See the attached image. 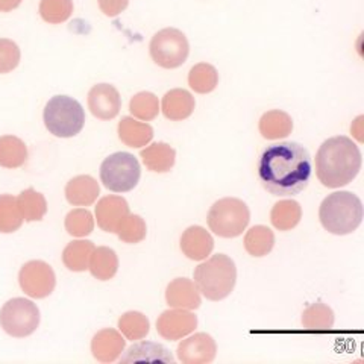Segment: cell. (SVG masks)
I'll use <instances>...</instances> for the list:
<instances>
[{
	"mask_svg": "<svg viewBox=\"0 0 364 364\" xmlns=\"http://www.w3.org/2000/svg\"><path fill=\"white\" fill-rule=\"evenodd\" d=\"M141 159L144 166L155 173H166L175 166L176 152L167 143H154L141 151Z\"/></svg>",
	"mask_w": 364,
	"mask_h": 364,
	"instance_id": "cell-22",
	"label": "cell"
},
{
	"mask_svg": "<svg viewBox=\"0 0 364 364\" xmlns=\"http://www.w3.org/2000/svg\"><path fill=\"white\" fill-rule=\"evenodd\" d=\"M311 173L309 151L294 141L267 146L258 161V179L273 196L299 195L309 186Z\"/></svg>",
	"mask_w": 364,
	"mask_h": 364,
	"instance_id": "cell-1",
	"label": "cell"
},
{
	"mask_svg": "<svg viewBox=\"0 0 364 364\" xmlns=\"http://www.w3.org/2000/svg\"><path fill=\"white\" fill-rule=\"evenodd\" d=\"M38 11L44 21L58 25V23L67 21L73 14V2L72 0H41Z\"/></svg>",
	"mask_w": 364,
	"mask_h": 364,
	"instance_id": "cell-35",
	"label": "cell"
},
{
	"mask_svg": "<svg viewBox=\"0 0 364 364\" xmlns=\"http://www.w3.org/2000/svg\"><path fill=\"white\" fill-rule=\"evenodd\" d=\"M43 119L46 128L52 135L60 139H70L82 131L85 111L73 97L55 96L46 105Z\"/></svg>",
	"mask_w": 364,
	"mask_h": 364,
	"instance_id": "cell-5",
	"label": "cell"
},
{
	"mask_svg": "<svg viewBox=\"0 0 364 364\" xmlns=\"http://www.w3.org/2000/svg\"><path fill=\"white\" fill-rule=\"evenodd\" d=\"M18 46L8 38H0V73L13 72L20 63Z\"/></svg>",
	"mask_w": 364,
	"mask_h": 364,
	"instance_id": "cell-38",
	"label": "cell"
},
{
	"mask_svg": "<svg viewBox=\"0 0 364 364\" xmlns=\"http://www.w3.org/2000/svg\"><path fill=\"white\" fill-rule=\"evenodd\" d=\"M302 219L301 205L293 199H284L273 205L270 211V222L278 231H291Z\"/></svg>",
	"mask_w": 364,
	"mask_h": 364,
	"instance_id": "cell-24",
	"label": "cell"
},
{
	"mask_svg": "<svg viewBox=\"0 0 364 364\" xmlns=\"http://www.w3.org/2000/svg\"><path fill=\"white\" fill-rule=\"evenodd\" d=\"M218 355V345L207 333H198L182 340L178 346V358L184 364H207Z\"/></svg>",
	"mask_w": 364,
	"mask_h": 364,
	"instance_id": "cell-12",
	"label": "cell"
},
{
	"mask_svg": "<svg viewBox=\"0 0 364 364\" xmlns=\"http://www.w3.org/2000/svg\"><path fill=\"white\" fill-rule=\"evenodd\" d=\"M149 321L147 317L139 311H129L124 313L119 321V329L122 336L128 340H141L149 334Z\"/></svg>",
	"mask_w": 364,
	"mask_h": 364,
	"instance_id": "cell-34",
	"label": "cell"
},
{
	"mask_svg": "<svg viewBox=\"0 0 364 364\" xmlns=\"http://www.w3.org/2000/svg\"><path fill=\"white\" fill-rule=\"evenodd\" d=\"M318 219L328 232L336 235L350 234L361 225L363 203L354 193L336 191L323 199Z\"/></svg>",
	"mask_w": 364,
	"mask_h": 364,
	"instance_id": "cell-3",
	"label": "cell"
},
{
	"mask_svg": "<svg viewBox=\"0 0 364 364\" xmlns=\"http://www.w3.org/2000/svg\"><path fill=\"white\" fill-rule=\"evenodd\" d=\"M95 245L88 240H76L68 243L63 252L64 266L72 272H85L90 264Z\"/></svg>",
	"mask_w": 364,
	"mask_h": 364,
	"instance_id": "cell-29",
	"label": "cell"
},
{
	"mask_svg": "<svg viewBox=\"0 0 364 364\" xmlns=\"http://www.w3.org/2000/svg\"><path fill=\"white\" fill-rule=\"evenodd\" d=\"M17 203L23 215V220L26 222H38L44 218L46 213H48V202H46V198L33 188L21 191L17 198Z\"/></svg>",
	"mask_w": 364,
	"mask_h": 364,
	"instance_id": "cell-30",
	"label": "cell"
},
{
	"mask_svg": "<svg viewBox=\"0 0 364 364\" xmlns=\"http://www.w3.org/2000/svg\"><path fill=\"white\" fill-rule=\"evenodd\" d=\"M196 100L187 90L175 88L164 95L161 102V111L164 117L172 122H181L188 119L195 111Z\"/></svg>",
	"mask_w": 364,
	"mask_h": 364,
	"instance_id": "cell-17",
	"label": "cell"
},
{
	"mask_svg": "<svg viewBox=\"0 0 364 364\" xmlns=\"http://www.w3.org/2000/svg\"><path fill=\"white\" fill-rule=\"evenodd\" d=\"M219 84V73L215 67L208 63H199L191 67L188 73L190 88L199 95H208Z\"/></svg>",
	"mask_w": 364,
	"mask_h": 364,
	"instance_id": "cell-28",
	"label": "cell"
},
{
	"mask_svg": "<svg viewBox=\"0 0 364 364\" xmlns=\"http://www.w3.org/2000/svg\"><path fill=\"white\" fill-rule=\"evenodd\" d=\"M210 230L219 237L234 238L242 235L250 220L247 205L237 198H223L214 202L208 213Z\"/></svg>",
	"mask_w": 364,
	"mask_h": 364,
	"instance_id": "cell-6",
	"label": "cell"
},
{
	"mask_svg": "<svg viewBox=\"0 0 364 364\" xmlns=\"http://www.w3.org/2000/svg\"><path fill=\"white\" fill-rule=\"evenodd\" d=\"M361 168V152L349 136L328 139L316 155V175L322 186L340 188L355 179Z\"/></svg>",
	"mask_w": 364,
	"mask_h": 364,
	"instance_id": "cell-2",
	"label": "cell"
},
{
	"mask_svg": "<svg viewBox=\"0 0 364 364\" xmlns=\"http://www.w3.org/2000/svg\"><path fill=\"white\" fill-rule=\"evenodd\" d=\"M275 246V234L264 225L252 226L245 235V249L252 257H266Z\"/></svg>",
	"mask_w": 364,
	"mask_h": 364,
	"instance_id": "cell-27",
	"label": "cell"
},
{
	"mask_svg": "<svg viewBox=\"0 0 364 364\" xmlns=\"http://www.w3.org/2000/svg\"><path fill=\"white\" fill-rule=\"evenodd\" d=\"M214 249L211 234L202 226H190L181 237V250L193 261L207 259Z\"/></svg>",
	"mask_w": 364,
	"mask_h": 364,
	"instance_id": "cell-15",
	"label": "cell"
},
{
	"mask_svg": "<svg viewBox=\"0 0 364 364\" xmlns=\"http://www.w3.org/2000/svg\"><path fill=\"white\" fill-rule=\"evenodd\" d=\"M124 349V338L116 329H102L91 341V352L100 363L116 361Z\"/></svg>",
	"mask_w": 364,
	"mask_h": 364,
	"instance_id": "cell-18",
	"label": "cell"
},
{
	"mask_svg": "<svg viewBox=\"0 0 364 364\" xmlns=\"http://www.w3.org/2000/svg\"><path fill=\"white\" fill-rule=\"evenodd\" d=\"M23 223L17 198L11 195L0 196V232H16Z\"/></svg>",
	"mask_w": 364,
	"mask_h": 364,
	"instance_id": "cell-32",
	"label": "cell"
},
{
	"mask_svg": "<svg viewBox=\"0 0 364 364\" xmlns=\"http://www.w3.org/2000/svg\"><path fill=\"white\" fill-rule=\"evenodd\" d=\"M40 325L38 306L29 299L14 298L0 310V326L11 337L25 338L37 331Z\"/></svg>",
	"mask_w": 364,
	"mask_h": 364,
	"instance_id": "cell-9",
	"label": "cell"
},
{
	"mask_svg": "<svg viewBox=\"0 0 364 364\" xmlns=\"http://www.w3.org/2000/svg\"><path fill=\"white\" fill-rule=\"evenodd\" d=\"M88 108L100 120H112L119 116L122 97L117 88L109 84H97L88 93Z\"/></svg>",
	"mask_w": 364,
	"mask_h": 364,
	"instance_id": "cell-13",
	"label": "cell"
},
{
	"mask_svg": "<svg viewBox=\"0 0 364 364\" xmlns=\"http://www.w3.org/2000/svg\"><path fill=\"white\" fill-rule=\"evenodd\" d=\"M129 214V205L122 196H105L97 202V225L105 232H116L117 226Z\"/></svg>",
	"mask_w": 364,
	"mask_h": 364,
	"instance_id": "cell-16",
	"label": "cell"
},
{
	"mask_svg": "<svg viewBox=\"0 0 364 364\" xmlns=\"http://www.w3.org/2000/svg\"><path fill=\"white\" fill-rule=\"evenodd\" d=\"M100 11L108 17H116L128 8L129 0H97Z\"/></svg>",
	"mask_w": 364,
	"mask_h": 364,
	"instance_id": "cell-39",
	"label": "cell"
},
{
	"mask_svg": "<svg viewBox=\"0 0 364 364\" xmlns=\"http://www.w3.org/2000/svg\"><path fill=\"white\" fill-rule=\"evenodd\" d=\"M334 311L326 304L316 302L302 313V325L309 331H329L334 326Z\"/></svg>",
	"mask_w": 364,
	"mask_h": 364,
	"instance_id": "cell-31",
	"label": "cell"
},
{
	"mask_svg": "<svg viewBox=\"0 0 364 364\" xmlns=\"http://www.w3.org/2000/svg\"><path fill=\"white\" fill-rule=\"evenodd\" d=\"M159 102L158 97L149 91H141L136 93L129 102V111L135 119L143 122L154 120L159 112Z\"/></svg>",
	"mask_w": 364,
	"mask_h": 364,
	"instance_id": "cell-33",
	"label": "cell"
},
{
	"mask_svg": "<svg viewBox=\"0 0 364 364\" xmlns=\"http://www.w3.org/2000/svg\"><path fill=\"white\" fill-rule=\"evenodd\" d=\"M141 176L140 163L128 152L112 154L100 166V181L114 193L131 191L139 184Z\"/></svg>",
	"mask_w": 364,
	"mask_h": 364,
	"instance_id": "cell-7",
	"label": "cell"
},
{
	"mask_svg": "<svg viewBox=\"0 0 364 364\" xmlns=\"http://www.w3.org/2000/svg\"><path fill=\"white\" fill-rule=\"evenodd\" d=\"M258 129L266 140H281L291 134L293 120L286 111L272 109L261 116Z\"/></svg>",
	"mask_w": 364,
	"mask_h": 364,
	"instance_id": "cell-20",
	"label": "cell"
},
{
	"mask_svg": "<svg viewBox=\"0 0 364 364\" xmlns=\"http://www.w3.org/2000/svg\"><path fill=\"white\" fill-rule=\"evenodd\" d=\"M65 230L73 237H87L95 230V219L88 210L76 208L67 214Z\"/></svg>",
	"mask_w": 364,
	"mask_h": 364,
	"instance_id": "cell-37",
	"label": "cell"
},
{
	"mask_svg": "<svg viewBox=\"0 0 364 364\" xmlns=\"http://www.w3.org/2000/svg\"><path fill=\"white\" fill-rule=\"evenodd\" d=\"M175 363L173 355L170 350L159 343L154 341H140V343L132 345L127 354L122 357V363Z\"/></svg>",
	"mask_w": 364,
	"mask_h": 364,
	"instance_id": "cell-21",
	"label": "cell"
},
{
	"mask_svg": "<svg viewBox=\"0 0 364 364\" xmlns=\"http://www.w3.org/2000/svg\"><path fill=\"white\" fill-rule=\"evenodd\" d=\"M119 139L129 147H143L152 141L154 129L134 117H123L119 123Z\"/></svg>",
	"mask_w": 364,
	"mask_h": 364,
	"instance_id": "cell-23",
	"label": "cell"
},
{
	"mask_svg": "<svg viewBox=\"0 0 364 364\" xmlns=\"http://www.w3.org/2000/svg\"><path fill=\"white\" fill-rule=\"evenodd\" d=\"M100 193V187L95 178L79 175L67 182L65 198L73 207H88L95 203Z\"/></svg>",
	"mask_w": 364,
	"mask_h": 364,
	"instance_id": "cell-19",
	"label": "cell"
},
{
	"mask_svg": "<svg viewBox=\"0 0 364 364\" xmlns=\"http://www.w3.org/2000/svg\"><path fill=\"white\" fill-rule=\"evenodd\" d=\"M149 52L156 65L178 68L187 61L190 44L184 32L175 28H166L152 37Z\"/></svg>",
	"mask_w": 364,
	"mask_h": 364,
	"instance_id": "cell-8",
	"label": "cell"
},
{
	"mask_svg": "<svg viewBox=\"0 0 364 364\" xmlns=\"http://www.w3.org/2000/svg\"><path fill=\"white\" fill-rule=\"evenodd\" d=\"M88 269L95 278L100 281H108L114 278L119 270V258L109 247H95L90 258Z\"/></svg>",
	"mask_w": 364,
	"mask_h": 364,
	"instance_id": "cell-25",
	"label": "cell"
},
{
	"mask_svg": "<svg viewBox=\"0 0 364 364\" xmlns=\"http://www.w3.org/2000/svg\"><path fill=\"white\" fill-rule=\"evenodd\" d=\"M21 5V0H0V13H9Z\"/></svg>",
	"mask_w": 364,
	"mask_h": 364,
	"instance_id": "cell-41",
	"label": "cell"
},
{
	"mask_svg": "<svg viewBox=\"0 0 364 364\" xmlns=\"http://www.w3.org/2000/svg\"><path fill=\"white\" fill-rule=\"evenodd\" d=\"M235 264L225 254L213 255L195 270V284L200 294L210 301H222L228 298L235 287Z\"/></svg>",
	"mask_w": 364,
	"mask_h": 364,
	"instance_id": "cell-4",
	"label": "cell"
},
{
	"mask_svg": "<svg viewBox=\"0 0 364 364\" xmlns=\"http://www.w3.org/2000/svg\"><path fill=\"white\" fill-rule=\"evenodd\" d=\"M28 161V147L25 141L14 135L0 136V166L18 168Z\"/></svg>",
	"mask_w": 364,
	"mask_h": 364,
	"instance_id": "cell-26",
	"label": "cell"
},
{
	"mask_svg": "<svg viewBox=\"0 0 364 364\" xmlns=\"http://www.w3.org/2000/svg\"><path fill=\"white\" fill-rule=\"evenodd\" d=\"M20 287L28 296L33 299L48 298L55 290L56 277L53 269L40 259H33L21 267L20 275Z\"/></svg>",
	"mask_w": 364,
	"mask_h": 364,
	"instance_id": "cell-10",
	"label": "cell"
},
{
	"mask_svg": "<svg viewBox=\"0 0 364 364\" xmlns=\"http://www.w3.org/2000/svg\"><path fill=\"white\" fill-rule=\"evenodd\" d=\"M198 328V317L191 310H167L156 321V331L166 340H181Z\"/></svg>",
	"mask_w": 364,
	"mask_h": 364,
	"instance_id": "cell-11",
	"label": "cell"
},
{
	"mask_svg": "<svg viewBox=\"0 0 364 364\" xmlns=\"http://www.w3.org/2000/svg\"><path fill=\"white\" fill-rule=\"evenodd\" d=\"M363 120H364V117H363V116H358L354 122H352V127H350L352 135H354L360 143L364 140V139H363Z\"/></svg>",
	"mask_w": 364,
	"mask_h": 364,
	"instance_id": "cell-40",
	"label": "cell"
},
{
	"mask_svg": "<svg viewBox=\"0 0 364 364\" xmlns=\"http://www.w3.org/2000/svg\"><path fill=\"white\" fill-rule=\"evenodd\" d=\"M166 301L172 309L182 310H198L202 304L200 291L195 281L187 278H176L168 284Z\"/></svg>",
	"mask_w": 364,
	"mask_h": 364,
	"instance_id": "cell-14",
	"label": "cell"
},
{
	"mask_svg": "<svg viewBox=\"0 0 364 364\" xmlns=\"http://www.w3.org/2000/svg\"><path fill=\"white\" fill-rule=\"evenodd\" d=\"M146 223L144 220L136 214H128L127 218L122 220L117 226L116 234L124 243H140L146 238Z\"/></svg>",
	"mask_w": 364,
	"mask_h": 364,
	"instance_id": "cell-36",
	"label": "cell"
}]
</instances>
